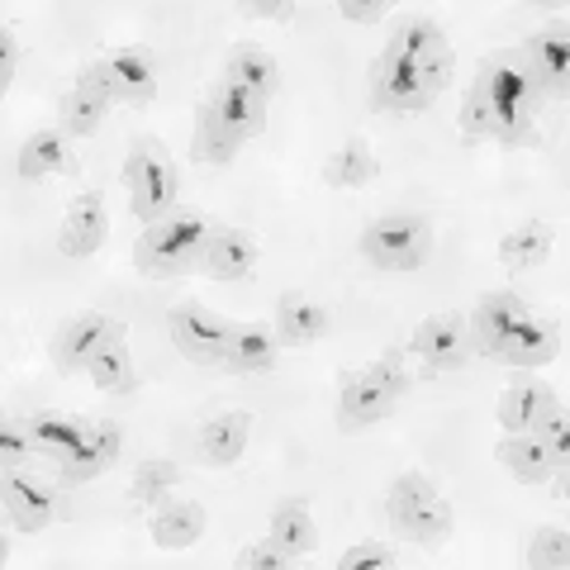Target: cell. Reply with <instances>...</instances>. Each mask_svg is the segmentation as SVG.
Returning <instances> with one entry per match:
<instances>
[{"instance_id":"6da1fadb","label":"cell","mask_w":570,"mask_h":570,"mask_svg":"<svg viewBox=\"0 0 570 570\" xmlns=\"http://www.w3.org/2000/svg\"><path fill=\"white\" fill-rule=\"evenodd\" d=\"M214 234V224L200 209H176L167 219H157L142 228V238L134 243V262L148 276H186L200 266L205 238Z\"/></svg>"},{"instance_id":"7a4b0ae2","label":"cell","mask_w":570,"mask_h":570,"mask_svg":"<svg viewBox=\"0 0 570 570\" xmlns=\"http://www.w3.org/2000/svg\"><path fill=\"white\" fill-rule=\"evenodd\" d=\"M356 253L376 272H419L428 253H433V224L423 214H381V219L362 228Z\"/></svg>"},{"instance_id":"3957f363","label":"cell","mask_w":570,"mask_h":570,"mask_svg":"<svg viewBox=\"0 0 570 570\" xmlns=\"http://www.w3.org/2000/svg\"><path fill=\"white\" fill-rule=\"evenodd\" d=\"M124 190H129V209L142 224H157L167 214H176L181 181H176V167L167 163V153L153 138L134 142V153L124 157Z\"/></svg>"},{"instance_id":"277c9868","label":"cell","mask_w":570,"mask_h":570,"mask_svg":"<svg viewBox=\"0 0 570 570\" xmlns=\"http://www.w3.org/2000/svg\"><path fill=\"white\" fill-rule=\"evenodd\" d=\"M475 86L499 105V115H504L513 129L532 134V115H538L547 100H542V91H538V81L528 77V67H523V58H519V48H499V52H490V58L480 62V71H475Z\"/></svg>"},{"instance_id":"5b68a950","label":"cell","mask_w":570,"mask_h":570,"mask_svg":"<svg viewBox=\"0 0 570 570\" xmlns=\"http://www.w3.org/2000/svg\"><path fill=\"white\" fill-rule=\"evenodd\" d=\"M167 324H171V343L181 356H190L200 366L224 362L228 337H234V318H224L219 309L200 305V299H186V305H176L167 314Z\"/></svg>"},{"instance_id":"8992f818","label":"cell","mask_w":570,"mask_h":570,"mask_svg":"<svg viewBox=\"0 0 570 570\" xmlns=\"http://www.w3.org/2000/svg\"><path fill=\"white\" fill-rule=\"evenodd\" d=\"M438 96H442V91L423 77L414 62H404L400 52L385 48V58L376 62V77H371V105H376V110L419 115V110H428V105H433Z\"/></svg>"},{"instance_id":"52a82bcc","label":"cell","mask_w":570,"mask_h":570,"mask_svg":"<svg viewBox=\"0 0 570 570\" xmlns=\"http://www.w3.org/2000/svg\"><path fill=\"white\" fill-rule=\"evenodd\" d=\"M96 77L105 91H110V100H119V105H148L157 96V58H153V48H142V43L105 52L96 62Z\"/></svg>"},{"instance_id":"ba28073f","label":"cell","mask_w":570,"mask_h":570,"mask_svg":"<svg viewBox=\"0 0 570 570\" xmlns=\"http://www.w3.org/2000/svg\"><path fill=\"white\" fill-rule=\"evenodd\" d=\"M414 347L428 371H456V366H466L471 362V318L466 314H456V309H442L433 318H423L419 333H414Z\"/></svg>"},{"instance_id":"9c48e42d","label":"cell","mask_w":570,"mask_h":570,"mask_svg":"<svg viewBox=\"0 0 570 570\" xmlns=\"http://www.w3.org/2000/svg\"><path fill=\"white\" fill-rule=\"evenodd\" d=\"M400 409V400L381 385L376 371H343L337 376V428L356 433V428H371L390 419Z\"/></svg>"},{"instance_id":"30bf717a","label":"cell","mask_w":570,"mask_h":570,"mask_svg":"<svg viewBox=\"0 0 570 570\" xmlns=\"http://www.w3.org/2000/svg\"><path fill=\"white\" fill-rule=\"evenodd\" d=\"M390 52H400L404 62H414L428 81L438 86V91H448V81H452V43H448V33L438 29V20H404L400 33L390 39Z\"/></svg>"},{"instance_id":"8fae6325","label":"cell","mask_w":570,"mask_h":570,"mask_svg":"<svg viewBox=\"0 0 570 570\" xmlns=\"http://www.w3.org/2000/svg\"><path fill=\"white\" fill-rule=\"evenodd\" d=\"M519 58H523V67H528V77L538 81L542 100L566 96V81H570V33H566V24L538 29V33H532V39L519 48Z\"/></svg>"},{"instance_id":"7c38bea8","label":"cell","mask_w":570,"mask_h":570,"mask_svg":"<svg viewBox=\"0 0 570 570\" xmlns=\"http://www.w3.org/2000/svg\"><path fill=\"white\" fill-rule=\"evenodd\" d=\"M110 337H119V324L110 314H77L71 324H62L58 337H52V362H58V371H67V376L71 371H86Z\"/></svg>"},{"instance_id":"4fadbf2b","label":"cell","mask_w":570,"mask_h":570,"mask_svg":"<svg viewBox=\"0 0 570 570\" xmlns=\"http://www.w3.org/2000/svg\"><path fill=\"white\" fill-rule=\"evenodd\" d=\"M257 257H262V247L253 234H243V228H214L205 238V253L195 272H205L209 281H247L257 272Z\"/></svg>"},{"instance_id":"5bb4252c","label":"cell","mask_w":570,"mask_h":570,"mask_svg":"<svg viewBox=\"0 0 570 570\" xmlns=\"http://www.w3.org/2000/svg\"><path fill=\"white\" fill-rule=\"evenodd\" d=\"M105 238H110V219H105V200H100V190H81L77 200L67 205V214H62V234H58V243H62V253L67 257H96L100 247H105Z\"/></svg>"},{"instance_id":"9a60e30c","label":"cell","mask_w":570,"mask_h":570,"mask_svg":"<svg viewBox=\"0 0 570 570\" xmlns=\"http://www.w3.org/2000/svg\"><path fill=\"white\" fill-rule=\"evenodd\" d=\"M551 409H561V395L551 390L547 381H532V376H523V381H513L504 395H499V428L504 433H538V423L551 414Z\"/></svg>"},{"instance_id":"2e32d148","label":"cell","mask_w":570,"mask_h":570,"mask_svg":"<svg viewBox=\"0 0 570 570\" xmlns=\"http://www.w3.org/2000/svg\"><path fill=\"white\" fill-rule=\"evenodd\" d=\"M110 91L100 86V77H96V62H86L81 71H77V81H71V91L62 96V134H71V138H91L100 124H105V115H110Z\"/></svg>"},{"instance_id":"e0dca14e","label":"cell","mask_w":570,"mask_h":570,"mask_svg":"<svg viewBox=\"0 0 570 570\" xmlns=\"http://www.w3.org/2000/svg\"><path fill=\"white\" fill-rule=\"evenodd\" d=\"M523 318H532L523 295H513V291H494V295H485V299L475 305V318H471V352L494 356V347L504 343V337L519 328Z\"/></svg>"},{"instance_id":"ac0fdd59","label":"cell","mask_w":570,"mask_h":570,"mask_svg":"<svg viewBox=\"0 0 570 570\" xmlns=\"http://www.w3.org/2000/svg\"><path fill=\"white\" fill-rule=\"evenodd\" d=\"M557 352H561V324L557 318H523V324L494 347V362H504V366H542Z\"/></svg>"},{"instance_id":"d6986e66","label":"cell","mask_w":570,"mask_h":570,"mask_svg":"<svg viewBox=\"0 0 570 570\" xmlns=\"http://www.w3.org/2000/svg\"><path fill=\"white\" fill-rule=\"evenodd\" d=\"M6 519L20 532H43L52 519H58V499H52V490L39 485V480L6 471Z\"/></svg>"},{"instance_id":"ffe728a7","label":"cell","mask_w":570,"mask_h":570,"mask_svg":"<svg viewBox=\"0 0 570 570\" xmlns=\"http://www.w3.org/2000/svg\"><path fill=\"white\" fill-rule=\"evenodd\" d=\"M205 105H209V110L219 115L243 142L257 138V134L266 129V100L253 96V91H247V86H238V81H224V77H219V81H214L209 91H205Z\"/></svg>"},{"instance_id":"44dd1931","label":"cell","mask_w":570,"mask_h":570,"mask_svg":"<svg viewBox=\"0 0 570 570\" xmlns=\"http://www.w3.org/2000/svg\"><path fill=\"white\" fill-rule=\"evenodd\" d=\"M24 433L33 438V448H39L43 456L62 461V456H71L77 448L91 442V423H81L77 414H62V409H33V414L24 419Z\"/></svg>"},{"instance_id":"7402d4cb","label":"cell","mask_w":570,"mask_h":570,"mask_svg":"<svg viewBox=\"0 0 570 570\" xmlns=\"http://www.w3.org/2000/svg\"><path fill=\"white\" fill-rule=\"evenodd\" d=\"M461 142H532L538 134H523V129H513V124L499 115V105L480 91V86H471L466 100H461Z\"/></svg>"},{"instance_id":"603a6c76","label":"cell","mask_w":570,"mask_h":570,"mask_svg":"<svg viewBox=\"0 0 570 570\" xmlns=\"http://www.w3.org/2000/svg\"><path fill=\"white\" fill-rule=\"evenodd\" d=\"M281 362V337L276 328L262 324H234V337H228L224 366L238 371V376H262V371H276Z\"/></svg>"},{"instance_id":"cb8c5ba5","label":"cell","mask_w":570,"mask_h":570,"mask_svg":"<svg viewBox=\"0 0 570 570\" xmlns=\"http://www.w3.org/2000/svg\"><path fill=\"white\" fill-rule=\"evenodd\" d=\"M205 523H209V513L205 504H195V499H163L153 513V542L157 547H167V551H181V547H195L205 538Z\"/></svg>"},{"instance_id":"d4e9b609","label":"cell","mask_w":570,"mask_h":570,"mask_svg":"<svg viewBox=\"0 0 570 570\" xmlns=\"http://www.w3.org/2000/svg\"><path fill=\"white\" fill-rule=\"evenodd\" d=\"M77 167V153H71V134H58V129H39L33 134L20 157H14V171L24 181H43V176H67Z\"/></svg>"},{"instance_id":"484cf974","label":"cell","mask_w":570,"mask_h":570,"mask_svg":"<svg viewBox=\"0 0 570 570\" xmlns=\"http://www.w3.org/2000/svg\"><path fill=\"white\" fill-rule=\"evenodd\" d=\"M494 456H499V466L519 480V485H542V480L561 475L557 461H551V452H547V442L538 433H509L494 448Z\"/></svg>"},{"instance_id":"4316f807","label":"cell","mask_w":570,"mask_h":570,"mask_svg":"<svg viewBox=\"0 0 570 570\" xmlns=\"http://www.w3.org/2000/svg\"><path fill=\"white\" fill-rule=\"evenodd\" d=\"M328 333V309L318 305L314 295H281V305H276V337L285 347H309L318 343V337Z\"/></svg>"},{"instance_id":"83f0119b","label":"cell","mask_w":570,"mask_h":570,"mask_svg":"<svg viewBox=\"0 0 570 570\" xmlns=\"http://www.w3.org/2000/svg\"><path fill=\"white\" fill-rule=\"evenodd\" d=\"M314 542H318V528H314L309 504L305 499H281L276 513H272V547L285 561H299L314 551Z\"/></svg>"},{"instance_id":"f1b7e54d","label":"cell","mask_w":570,"mask_h":570,"mask_svg":"<svg viewBox=\"0 0 570 570\" xmlns=\"http://www.w3.org/2000/svg\"><path fill=\"white\" fill-rule=\"evenodd\" d=\"M224 81H238L253 96L272 100L281 91V67L262 43H238L234 52H228V62H224Z\"/></svg>"},{"instance_id":"f546056e","label":"cell","mask_w":570,"mask_h":570,"mask_svg":"<svg viewBox=\"0 0 570 570\" xmlns=\"http://www.w3.org/2000/svg\"><path fill=\"white\" fill-rule=\"evenodd\" d=\"M551 247H557V234L542 224V219H528L519 228H509L504 238H499V262H504V272L523 276L532 266H542L551 257Z\"/></svg>"},{"instance_id":"4dcf8cb0","label":"cell","mask_w":570,"mask_h":570,"mask_svg":"<svg viewBox=\"0 0 570 570\" xmlns=\"http://www.w3.org/2000/svg\"><path fill=\"white\" fill-rule=\"evenodd\" d=\"M247 438H253V419L247 414H219L200 428V461L209 466H234V461L247 452Z\"/></svg>"},{"instance_id":"1f68e13d","label":"cell","mask_w":570,"mask_h":570,"mask_svg":"<svg viewBox=\"0 0 570 570\" xmlns=\"http://www.w3.org/2000/svg\"><path fill=\"white\" fill-rule=\"evenodd\" d=\"M238 148H243V138L200 100V110H195V134H190V157L205 167H228L238 157Z\"/></svg>"},{"instance_id":"d6a6232c","label":"cell","mask_w":570,"mask_h":570,"mask_svg":"<svg viewBox=\"0 0 570 570\" xmlns=\"http://www.w3.org/2000/svg\"><path fill=\"white\" fill-rule=\"evenodd\" d=\"M381 171V157L371 148L366 138H347L343 148H337L328 163H324V181L337 186V190H356V186H371Z\"/></svg>"},{"instance_id":"836d02e7","label":"cell","mask_w":570,"mask_h":570,"mask_svg":"<svg viewBox=\"0 0 570 570\" xmlns=\"http://www.w3.org/2000/svg\"><path fill=\"white\" fill-rule=\"evenodd\" d=\"M86 376L96 381V390H110V395H124V390H134V352L124 347V337H110L100 352H96V362L86 366Z\"/></svg>"},{"instance_id":"e575fe53","label":"cell","mask_w":570,"mask_h":570,"mask_svg":"<svg viewBox=\"0 0 570 570\" xmlns=\"http://www.w3.org/2000/svg\"><path fill=\"white\" fill-rule=\"evenodd\" d=\"M395 532L404 542H419V547H438V542H448V532H452V504L448 499H433V504H423L419 513H409L404 523H395Z\"/></svg>"},{"instance_id":"d590c367","label":"cell","mask_w":570,"mask_h":570,"mask_svg":"<svg viewBox=\"0 0 570 570\" xmlns=\"http://www.w3.org/2000/svg\"><path fill=\"white\" fill-rule=\"evenodd\" d=\"M176 461H167V456H148V461H138L134 466V480H129V499L134 504H163V499L171 494V485H176Z\"/></svg>"},{"instance_id":"8d00e7d4","label":"cell","mask_w":570,"mask_h":570,"mask_svg":"<svg viewBox=\"0 0 570 570\" xmlns=\"http://www.w3.org/2000/svg\"><path fill=\"white\" fill-rule=\"evenodd\" d=\"M438 499V485H433V475H423V471H404L395 485H390V499H385V513H390V528L404 523L409 513H419L423 504H433Z\"/></svg>"},{"instance_id":"74e56055","label":"cell","mask_w":570,"mask_h":570,"mask_svg":"<svg viewBox=\"0 0 570 570\" xmlns=\"http://www.w3.org/2000/svg\"><path fill=\"white\" fill-rule=\"evenodd\" d=\"M528 566L532 570H566L570 566V532H566V523H547V528L532 532Z\"/></svg>"},{"instance_id":"f35d334b","label":"cell","mask_w":570,"mask_h":570,"mask_svg":"<svg viewBox=\"0 0 570 570\" xmlns=\"http://www.w3.org/2000/svg\"><path fill=\"white\" fill-rule=\"evenodd\" d=\"M110 471V461H105L100 452H96V442H86V448H77L71 456H62L58 461V485L62 490H77V485H91L96 475H105Z\"/></svg>"},{"instance_id":"ab89813d","label":"cell","mask_w":570,"mask_h":570,"mask_svg":"<svg viewBox=\"0 0 570 570\" xmlns=\"http://www.w3.org/2000/svg\"><path fill=\"white\" fill-rule=\"evenodd\" d=\"M538 438L547 442L551 461H557V471H566V456H570V419L566 409H551V414L538 423Z\"/></svg>"},{"instance_id":"60d3db41","label":"cell","mask_w":570,"mask_h":570,"mask_svg":"<svg viewBox=\"0 0 570 570\" xmlns=\"http://www.w3.org/2000/svg\"><path fill=\"white\" fill-rule=\"evenodd\" d=\"M371 371H376L381 385H385L395 400H404L409 390H414V376H409V366H404V352H400V347H385V352H381V362L371 366Z\"/></svg>"},{"instance_id":"b9f144b4","label":"cell","mask_w":570,"mask_h":570,"mask_svg":"<svg viewBox=\"0 0 570 570\" xmlns=\"http://www.w3.org/2000/svg\"><path fill=\"white\" fill-rule=\"evenodd\" d=\"M29 452H39V448H33V438L24 433V423L20 428L14 423L0 428V461H6V471H20L29 461Z\"/></svg>"},{"instance_id":"7bdbcfd3","label":"cell","mask_w":570,"mask_h":570,"mask_svg":"<svg viewBox=\"0 0 570 570\" xmlns=\"http://www.w3.org/2000/svg\"><path fill=\"white\" fill-rule=\"evenodd\" d=\"M234 566H238V570H281V566H291V561H285L281 551L272 547V538H266V542L238 547V551H234Z\"/></svg>"},{"instance_id":"ee69618b","label":"cell","mask_w":570,"mask_h":570,"mask_svg":"<svg viewBox=\"0 0 570 570\" xmlns=\"http://www.w3.org/2000/svg\"><path fill=\"white\" fill-rule=\"evenodd\" d=\"M381 566H390L385 542H356L337 557V570H381Z\"/></svg>"},{"instance_id":"f6af8a7d","label":"cell","mask_w":570,"mask_h":570,"mask_svg":"<svg viewBox=\"0 0 570 570\" xmlns=\"http://www.w3.org/2000/svg\"><path fill=\"white\" fill-rule=\"evenodd\" d=\"M91 442H96V452L110 461H119V452H124V423H115V419H100L96 428H91Z\"/></svg>"},{"instance_id":"bcb514c9","label":"cell","mask_w":570,"mask_h":570,"mask_svg":"<svg viewBox=\"0 0 570 570\" xmlns=\"http://www.w3.org/2000/svg\"><path fill=\"white\" fill-rule=\"evenodd\" d=\"M337 14H343V20H352V24H371V20H385L390 6H385V0H343V6H337Z\"/></svg>"},{"instance_id":"7dc6e473","label":"cell","mask_w":570,"mask_h":570,"mask_svg":"<svg viewBox=\"0 0 570 570\" xmlns=\"http://www.w3.org/2000/svg\"><path fill=\"white\" fill-rule=\"evenodd\" d=\"M14 67H20V43H14V33L6 29L0 33V86H14Z\"/></svg>"},{"instance_id":"c3c4849f","label":"cell","mask_w":570,"mask_h":570,"mask_svg":"<svg viewBox=\"0 0 570 570\" xmlns=\"http://www.w3.org/2000/svg\"><path fill=\"white\" fill-rule=\"evenodd\" d=\"M243 10L247 14H266V20H291V14H295L291 0H247Z\"/></svg>"}]
</instances>
